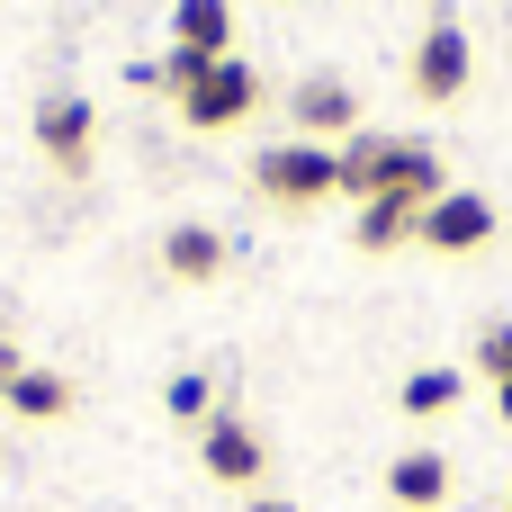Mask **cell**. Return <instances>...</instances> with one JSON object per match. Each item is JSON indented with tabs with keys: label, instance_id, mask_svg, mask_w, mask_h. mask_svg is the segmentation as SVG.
Wrapping results in <instances>:
<instances>
[{
	"label": "cell",
	"instance_id": "obj_1",
	"mask_svg": "<svg viewBox=\"0 0 512 512\" xmlns=\"http://www.w3.org/2000/svg\"><path fill=\"white\" fill-rule=\"evenodd\" d=\"M342 153V189L369 207V198H414V207H432L450 180H441V153L432 144H414V135H342L333 144Z\"/></svg>",
	"mask_w": 512,
	"mask_h": 512
},
{
	"label": "cell",
	"instance_id": "obj_2",
	"mask_svg": "<svg viewBox=\"0 0 512 512\" xmlns=\"http://www.w3.org/2000/svg\"><path fill=\"white\" fill-rule=\"evenodd\" d=\"M252 180H261V198H279V207H315V198L342 189V153L315 144V135H297V144H270V153L252 162Z\"/></svg>",
	"mask_w": 512,
	"mask_h": 512
},
{
	"label": "cell",
	"instance_id": "obj_3",
	"mask_svg": "<svg viewBox=\"0 0 512 512\" xmlns=\"http://www.w3.org/2000/svg\"><path fill=\"white\" fill-rule=\"evenodd\" d=\"M252 108H261V72H252L243 54H216V63H207V72L180 90V117H189L198 135H216V126H243Z\"/></svg>",
	"mask_w": 512,
	"mask_h": 512
},
{
	"label": "cell",
	"instance_id": "obj_4",
	"mask_svg": "<svg viewBox=\"0 0 512 512\" xmlns=\"http://www.w3.org/2000/svg\"><path fill=\"white\" fill-rule=\"evenodd\" d=\"M459 90H468V27H459V18H432L423 45H414V99L450 108Z\"/></svg>",
	"mask_w": 512,
	"mask_h": 512
},
{
	"label": "cell",
	"instance_id": "obj_5",
	"mask_svg": "<svg viewBox=\"0 0 512 512\" xmlns=\"http://www.w3.org/2000/svg\"><path fill=\"white\" fill-rule=\"evenodd\" d=\"M36 144H45V162H54V171H90V144H99V117H90V99L54 90V99L36 108Z\"/></svg>",
	"mask_w": 512,
	"mask_h": 512
},
{
	"label": "cell",
	"instance_id": "obj_6",
	"mask_svg": "<svg viewBox=\"0 0 512 512\" xmlns=\"http://www.w3.org/2000/svg\"><path fill=\"white\" fill-rule=\"evenodd\" d=\"M414 234H423L432 252H477V243H495V207H486L477 189H441Z\"/></svg>",
	"mask_w": 512,
	"mask_h": 512
},
{
	"label": "cell",
	"instance_id": "obj_7",
	"mask_svg": "<svg viewBox=\"0 0 512 512\" xmlns=\"http://www.w3.org/2000/svg\"><path fill=\"white\" fill-rule=\"evenodd\" d=\"M198 468L216 477V486H261V432L252 423H234V414H207V432H198Z\"/></svg>",
	"mask_w": 512,
	"mask_h": 512
},
{
	"label": "cell",
	"instance_id": "obj_8",
	"mask_svg": "<svg viewBox=\"0 0 512 512\" xmlns=\"http://www.w3.org/2000/svg\"><path fill=\"white\" fill-rule=\"evenodd\" d=\"M297 135H315V144H333V135H360V99H351V81H333V72L297 81Z\"/></svg>",
	"mask_w": 512,
	"mask_h": 512
},
{
	"label": "cell",
	"instance_id": "obj_9",
	"mask_svg": "<svg viewBox=\"0 0 512 512\" xmlns=\"http://www.w3.org/2000/svg\"><path fill=\"white\" fill-rule=\"evenodd\" d=\"M387 504L441 512V504H450V459H441V450H405V459L387 468Z\"/></svg>",
	"mask_w": 512,
	"mask_h": 512
},
{
	"label": "cell",
	"instance_id": "obj_10",
	"mask_svg": "<svg viewBox=\"0 0 512 512\" xmlns=\"http://www.w3.org/2000/svg\"><path fill=\"white\" fill-rule=\"evenodd\" d=\"M171 45L189 54H234V0H171Z\"/></svg>",
	"mask_w": 512,
	"mask_h": 512
},
{
	"label": "cell",
	"instance_id": "obj_11",
	"mask_svg": "<svg viewBox=\"0 0 512 512\" xmlns=\"http://www.w3.org/2000/svg\"><path fill=\"white\" fill-rule=\"evenodd\" d=\"M162 270L189 279V288H207V279L225 270V234H216V225H171V234H162Z\"/></svg>",
	"mask_w": 512,
	"mask_h": 512
},
{
	"label": "cell",
	"instance_id": "obj_12",
	"mask_svg": "<svg viewBox=\"0 0 512 512\" xmlns=\"http://www.w3.org/2000/svg\"><path fill=\"white\" fill-rule=\"evenodd\" d=\"M414 225H423L414 198H369V207H360V252H396Z\"/></svg>",
	"mask_w": 512,
	"mask_h": 512
},
{
	"label": "cell",
	"instance_id": "obj_13",
	"mask_svg": "<svg viewBox=\"0 0 512 512\" xmlns=\"http://www.w3.org/2000/svg\"><path fill=\"white\" fill-rule=\"evenodd\" d=\"M9 405H18L27 423H54V414H72V387H63L54 369H18V378H9Z\"/></svg>",
	"mask_w": 512,
	"mask_h": 512
},
{
	"label": "cell",
	"instance_id": "obj_14",
	"mask_svg": "<svg viewBox=\"0 0 512 512\" xmlns=\"http://www.w3.org/2000/svg\"><path fill=\"white\" fill-rule=\"evenodd\" d=\"M459 405V369H414L405 378V414L414 423H432V414H450Z\"/></svg>",
	"mask_w": 512,
	"mask_h": 512
},
{
	"label": "cell",
	"instance_id": "obj_15",
	"mask_svg": "<svg viewBox=\"0 0 512 512\" xmlns=\"http://www.w3.org/2000/svg\"><path fill=\"white\" fill-rule=\"evenodd\" d=\"M162 405H171L180 423H207V414H216V387H207V378L189 369V378H171V387H162Z\"/></svg>",
	"mask_w": 512,
	"mask_h": 512
},
{
	"label": "cell",
	"instance_id": "obj_16",
	"mask_svg": "<svg viewBox=\"0 0 512 512\" xmlns=\"http://www.w3.org/2000/svg\"><path fill=\"white\" fill-rule=\"evenodd\" d=\"M477 369H486L495 387L512 378V324H486V333H477Z\"/></svg>",
	"mask_w": 512,
	"mask_h": 512
},
{
	"label": "cell",
	"instance_id": "obj_17",
	"mask_svg": "<svg viewBox=\"0 0 512 512\" xmlns=\"http://www.w3.org/2000/svg\"><path fill=\"white\" fill-rule=\"evenodd\" d=\"M9 378H18V351H9V342H0V396H9Z\"/></svg>",
	"mask_w": 512,
	"mask_h": 512
},
{
	"label": "cell",
	"instance_id": "obj_18",
	"mask_svg": "<svg viewBox=\"0 0 512 512\" xmlns=\"http://www.w3.org/2000/svg\"><path fill=\"white\" fill-rule=\"evenodd\" d=\"M243 512H297V504H279V495H261V504H243Z\"/></svg>",
	"mask_w": 512,
	"mask_h": 512
},
{
	"label": "cell",
	"instance_id": "obj_19",
	"mask_svg": "<svg viewBox=\"0 0 512 512\" xmlns=\"http://www.w3.org/2000/svg\"><path fill=\"white\" fill-rule=\"evenodd\" d=\"M495 405H504V423H512V378H504V387H495Z\"/></svg>",
	"mask_w": 512,
	"mask_h": 512
}]
</instances>
